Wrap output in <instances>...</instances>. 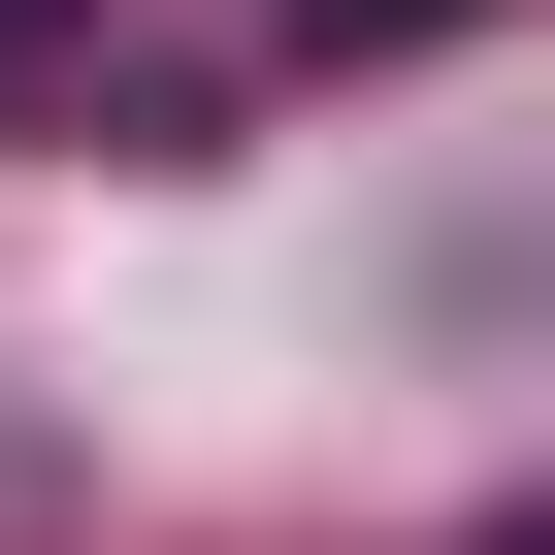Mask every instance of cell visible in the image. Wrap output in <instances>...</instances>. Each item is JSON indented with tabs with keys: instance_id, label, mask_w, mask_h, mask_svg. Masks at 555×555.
<instances>
[]
</instances>
